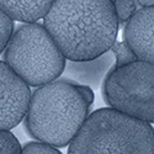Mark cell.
<instances>
[{"label":"cell","instance_id":"6da1fadb","mask_svg":"<svg viewBox=\"0 0 154 154\" xmlns=\"http://www.w3.org/2000/svg\"><path fill=\"white\" fill-rule=\"evenodd\" d=\"M42 19L63 56L72 60L106 52L120 27L112 0H54Z\"/></svg>","mask_w":154,"mask_h":154},{"label":"cell","instance_id":"7a4b0ae2","mask_svg":"<svg viewBox=\"0 0 154 154\" xmlns=\"http://www.w3.org/2000/svg\"><path fill=\"white\" fill-rule=\"evenodd\" d=\"M94 102L93 89L57 78L31 93L23 128L56 148L67 147L78 133Z\"/></svg>","mask_w":154,"mask_h":154},{"label":"cell","instance_id":"3957f363","mask_svg":"<svg viewBox=\"0 0 154 154\" xmlns=\"http://www.w3.org/2000/svg\"><path fill=\"white\" fill-rule=\"evenodd\" d=\"M68 153L153 154V127L113 107L99 109L86 116L69 143Z\"/></svg>","mask_w":154,"mask_h":154},{"label":"cell","instance_id":"277c9868","mask_svg":"<svg viewBox=\"0 0 154 154\" xmlns=\"http://www.w3.org/2000/svg\"><path fill=\"white\" fill-rule=\"evenodd\" d=\"M4 60L29 86H40L62 74L66 57L43 25L26 22L12 31Z\"/></svg>","mask_w":154,"mask_h":154},{"label":"cell","instance_id":"5b68a950","mask_svg":"<svg viewBox=\"0 0 154 154\" xmlns=\"http://www.w3.org/2000/svg\"><path fill=\"white\" fill-rule=\"evenodd\" d=\"M107 104L121 112L152 123L154 121V66L137 59L111 67L102 85Z\"/></svg>","mask_w":154,"mask_h":154},{"label":"cell","instance_id":"8992f818","mask_svg":"<svg viewBox=\"0 0 154 154\" xmlns=\"http://www.w3.org/2000/svg\"><path fill=\"white\" fill-rule=\"evenodd\" d=\"M30 97V86L0 60V130H12L22 122Z\"/></svg>","mask_w":154,"mask_h":154},{"label":"cell","instance_id":"52a82bcc","mask_svg":"<svg viewBox=\"0 0 154 154\" xmlns=\"http://www.w3.org/2000/svg\"><path fill=\"white\" fill-rule=\"evenodd\" d=\"M123 40L138 59L154 63V6H143L125 22Z\"/></svg>","mask_w":154,"mask_h":154},{"label":"cell","instance_id":"ba28073f","mask_svg":"<svg viewBox=\"0 0 154 154\" xmlns=\"http://www.w3.org/2000/svg\"><path fill=\"white\" fill-rule=\"evenodd\" d=\"M113 63L115 57L110 49L91 59H68L66 60L64 69L62 72L63 76L59 75L58 78L68 83L86 85L93 90H96L110 68L113 66Z\"/></svg>","mask_w":154,"mask_h":154},{"label":"cell","instance_id":"9c48e42d","mask_svg":"<svg viewBox=\"0 0 154 154\" xmlns=\"http://www.w3.org/2000/svg\"><path fill=\"white\" fill-rule=\"evenodd\" d=\"M54 0H0V9L14 21L36 22L45 16Z\"/></svg>","mask_w":154,"mask_h":154},{"label":"cell","instance_id":"30bf717a","mask_svg":"<svg viewBox=\"0 0 154 154\" xmlns=\"http://www.w3.org/2000/svg\"><path fill=\"white\" fill-rule=\"evenodd\" d=\"M110 51L113 53L115 57V63L113 67H122L125 64H128L131 62L137 60V56L133 53V51L130 48L126 42H117L115 41L112 43V46L110 47Z\"/></svg>","mask_w":154,"mask_h":154},{"label":"cell","instance_id":"8fae6325","mask_svg":"<svg viewBox=\"0 0 154 154\" xmlns=\"http://www.w3.org/2000/svg\"><path fill=\"white\" fill-rule=\"evenodd\" d=\"M119 25H125L137 10V0H112Z\"/></svg>","mask_w":154,"mask_h":154},{"label":"cell","instance_id":"7c38bea8","mask_svg":"<svg viewBox=\"0 0 154 154\" xmlns=\"http://www.w3.org/2000/svg\"><path fill=\"white\" fill-rule=\"evenodd\" d=\"M21 153V146L10 130H0V154Z\"/></svg>","mask_w":154,"mask_h":154},{"label":"cell","instance_id":"4fadbf2b","mask_svg":"<svg viewBox=\"0 0 154 154\" xmlns=\"http://www.w3.org/2000/svg\"><path fill=\"white\" fill-rule=\"evenodd\" d=\"M14 31V20L0 9V53H3Z\"/></svg>","mask_w":154,"mask_h":154},{"label":"cell","instance_id":"5bb4252c","mask_svg":"<svg viewBox=\"0 0 154 154\" xmlns=\"http://www.w3.org/2000/svg\"><path fill=\"white\" fill-rule=\"evenodd\" d=\"M21 153H25V154H59L60 152L56 147L38 140V142H30L25 147H22Z\"/></svg>","mask_w":154,"mask_h":154},{"label":"cell","instance_id":"9a60e30c","mask_svg":"<svg viewBox=\"0 0 154 154\" xmlns=\"http://www.w3.org/2000/svg\"><path fill=\"white\" fill-rule=\"evenodd\" d=\"M137 3L142 6H154V0H137Z\"/></svg>","mask_w":154,"mask_h":154}]
</instances>
